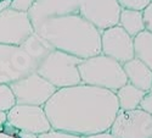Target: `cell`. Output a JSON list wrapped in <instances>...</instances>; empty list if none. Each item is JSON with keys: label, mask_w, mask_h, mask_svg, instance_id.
Listing matches in <instances>:
<instances>
[{"label": "cell", "mask_w": 152, "mask_h": 138, "mask_svg": "<svg viewBox=\"0 0 152 138\" xmlns=\"http://www.w3.org/2000/svg\"><path fill=\"white\" fill-rule=\"evenodd\" d=\"M10 87L16 98V104L37 106H44L45 103L57 91L55 86L48 82L37 72L10 83Z\"/></svg>", "instance_id": "cell-7"}, {"label": "cell", "mask_w": 152, "mask_h": 138, "mask_svg": "<svg viewBox=\"0 0 152 138\" xmlns=\"http://www.w3.org/2000/svg\"><path fill=\"white\" fill-rule=\"evenodd\" d=\"M110 132L116 138H152V115L140 108L119 109Z\"/></svg>", "instance_id": "cell-6"}, {"label": "cell", "mask_w": 152, "mask_h": 138, "mask_svg": "<svg viewBox=\"0 0 152 138\" xmlns=\"http://www.w3.org/2000/svg\"><path fill=\"white\" fill-rule=\"evenodd\" d=\"M79 15L100 31L117 26L122 7L118 0H78Z\"/></svg>", "instance_id": "cell-8"}, {"label": "cell", "mask_w": 152, "mask_h": 138, "mask_svg": "<svg viewBox=\"0 0 152 138\" xmlns=\"http://www.w3.org/2000/svg\"><path fill=\"white\" fill-rule=\"evenodd\" d=\"M0 138H18V137L17 136H14V134L5 133V132H0Z\"/></svg>", "instance_id": "cell-27"}, {"label": "cell", "mask_w": 152, "mask_h": 138, "mask_svg": "<svg viewBox=\"0 0 152 138\" xmlns=\"http://www.w3.org/2000/svg\"><path fill=\"white\" fill-rule=\"evenodd\" d=\"M152 0H118V3L122 9H130L142 11Z\"/></svg>", "instance_id": "cell-18"}, {"label": "cell", "mask_w": 152, "mask_h": 138, "mask_svg": "<svg viewBox=\"0 0 152 138\" xmlns=\"http://www.w3.org/2000/svg\"><path fill=\"white\" fill-rule=\"evenodd\" d=\"M123 70L128 82L136 88L144 92H150L152 87V70L146 66L142 61L137 59H132L123 64Z\"/></svg>", "instance_id": "cell-13"}, {"label": "cell", "mask_w": 152, "mask_h": 138, "mask_svg": "<svg viewBox=\"0 0 152 138\" xmlns=\"http://www.w3.org/2000/svg\"><path fill=\"white\" fill-rule=\"evenodd\" d=\"M101 54H104L123 65L134 59L133 37L126 33L119 24L101 32Z\"/></svg>", "instance_id": "cell-11"}, {"label": "cell", "mask_w": 152, "mask_h": 138, "mask_svg": "<svg viewBox=\"0 0 152 138\" xmlns=\"http://www.w3.org/2000/svg\"><path fill=\"white\" fill-rule=\"evenodd\" d=\"M83 59L54 49L38 65L37 73L57 89L82 83L78 66Z\"/></svg>", "instance_id": "cell-4"}, {"label": "cell", "mask_w": 152, "mask_h": 138, "mask_svg": "<svg viewBox=\"0 0 152 138\" xmlns=\"http://www.w3.org/2000/svg\"><path fill=\"white\" fill-rule=\"evenodd\" d=\"M0 132H4V126H0Z\"/></svg>", "instance_id": "cell-28"}, {"label": "cell", "mask_w": 152, "mask_h": 138, "mask_svg": "<svg viewBox=\"0 0 152 138\" xmlns=\"http://www.w3.org/2000/svg\"><path fill=\"white\" fill-rule=\"evenodd\" d=\"M7 121V112L6 111H0V126H4Z\"/></svg>", "instance_id": "cell-26"}, {"label": "cell", "mask_w": 152, "mask_h": 138, "mask_svg": "<svg viewBox=\"0 0 152 138\" xmlns=\"http://www.w3.org/2000/svg\"><path fill=\"white\" fill-rule=\"evenodd\" d=\"M40 62L22 45L0 44V84H10L37 71Z\"/></svg>", "instance_id": "cell-5"}, {"label": "cell", "mask_w": 152, "mask_h": 138, "mask_svg": "<svg viewBox=\"0 0 152 138\" xmlns=\"http://www.w3.org/2000/svg\"><path fill=\"white\" fill-rule=\"evenodd\" d=\"M16 105V98L10 84H0V111H9Z\"/></svg>", "instance_id": "cell-17"}, {"label": "cell", "mask_w": 152, "mask_h": 138, "mask_svg": "<svg viewBox=\"0 0 152 138\" xmlns=\"http://www.w3.org/2000/svg\"><path fill=\"white\" fill-rule=\"evenodd\" d=\"M12 0H0V12H3L6 9H10Z\"/></svg>", "instance_id": "cell-25"}, {"label": "cell", "mask_w": 152, "mask_h": 138, "mask_svg": "<svg viewBox=\"0 0 152 138\" xmlns=\"http://www.w3.org/2000/svg\"><path fill=\"white\" fill-rule=\"evenodd\" d=\"M6 122L18 131L34 134H40L51 130L44 108L37 105L16 104L7 111Z\"/></svg>", "instance_id": "cell-9"}, {"label": "cell", "mask_w": 152, "mask_h": 138, "mask_svg": "<svg viewBox=\"0 0 152 138\" xmlns=\"http://www.w3.org/2000/svg\"><path fill=\"white\" fill-rule=\"evenodd\" d=\"M27 14L32 24L54 16L79 14L78 0H34Z\"/></svg>", "instance_id": "cell-12"}, {"label": "cell", "mask_w": 152, "mask_h": 138, "mask_svg": "<svg viewBox=\"0 0 152 138\" xmlns=\"http://www.w3.org/2000/svg\"><path fill=\"white\" fill-rule=\"evenodd\" d=\"M78 70L82 83L105 88L115 93L128 83L123 65L104 54L83 59Z\"/></svg>", "instance_id": "cell-3"}, {"label": "cell", "mask_w": 152, "mask_h": 138, "mask_svg": "<svg viewBox=\"0 0 152 138\" xmlns=\"http://www.w3.org/2000/svg\"><path fill=\"white\" fill-rule=\"evenodd\" d=\"M139 108L142 109L146 112H148L150 115H152V92H147L145 94V97L142 98Z\"/></svg>", "instance_id": "cell-22"}, {"label": "cell", "mask_w": 152, "mask_h": 138, "mask_svg": "<svg viewBox=\"0 0 152 138\" xmlns=\"http://www.w3.org/2000/svg\"><path fill=\"white\" fill-rule=\"evenodd\" d=\"M118 24L129 35H132L134 38L136 34L145 31L142 11L130 10V9H122Z\"/></svg>", "instance_id": "cell-16"}, {"label": "cell", "mask_w": 152, "mask_h": 138, "mask_svg": "<svg viewBox=\"0 0 152 138\" xmlns=\"http://www.w3.org/2000/svg\"><path fill=\"white\" fill-rule=\"evenodd\" d=\"M34 33L27 12L6 9L0 12V44L21 45Z\"/></svg>", "instance_id": "cell-10"}, {"label": "cell", "mask_w": 152, "mask_h": 138, "mask_svg": "<svg viewBox=\"0 0 152 138\" xmlns=\"http://www.w3.org/2000/svg\"><path fill=\"white\" fill-rule=\"evenodd\" d=\"M16 136L18 138H38V134H34L31 132H23V131H18V133Z\"/></svg>", "instance_id": "cell-24"}, {"label": "cell", "mask_w": 152, "mask_h": 138, "mask_svg": "<svg viewBox=\"0 0 152 138\" xmlns=\"http://www.w3.org/2000/svg\"><path fill=\"white\" fill-rule=\"evenodd\" d=\"M43 108L51 128L85 137L110 131L119 104L115 92L80 83L57 89Z\"/></svg>", "instance_id": "cell-1"}, {"label": "cell", "mask_w": 152, "mask_h": 138, "mask_svg": "<svg viewBox=\"0 0 152 138\" xmlns=\"http://www.w3.org/2000/svg\"><path fill=\"white\" fill-rule=\"evenodd\" d=\"M39 34L56 50L80 59L101 54V32L79 14L45 18L33 24Z\"/></svg>", "instance_id": "cell-2"}, {"label": "cell", "mask_w": 152, "mask_h": 138, "mask_svg": "<svg viewBox=\"0 0 152 138\" xmlns=\"http://www.w3.org/2000/svg\"><path fill=\"white\" fill-rule=\"evenodd\" d=\"M145 94H146V92L136 88L135 86L130 84L129 82L125 83L123 87H121V88L116 92L119 109H122V110L137 109L141 103L142 98L145 97Z\"/></svg>", "instance_id": "cell-14"}, {"label": "cell", "mask_w": 152, "mask_h": 138, "mask_svg": "<svg viewBox=\"0 0 152 138\" xmlns=\"http://www.w3.org/2000/svg\"><path fill=\"white\" fill-rule=\"evenodd\" d=\"M83 138H116L110 131L106 132H100V133H94V134H89V136H85Z\"/></svg>", "instance_id": "cell-23"}, {"label": "cell", "mask_w": 152, "mask_h": 138, "mask_svg": "<svg viewBox=\"0 0 152 138\" xmlns=\"http://www.w3.org/2000/svg\"><path fill=\"white\" fill-rule=\"evenodd\" d=\"M134 43V58L142 61L146 66L152 70V33L142 31L133 38Z\"/></svg>", "instance_id": "cell-15"}, {"label": "cell", "mask_w": 152, "mask_h": 138, "mask_svg": "<svg viewBox=\"0 0 152 138\" xmlns=\"http://www.w3.org/2000/svg\"><path fill=\"white\" fill-rule=\"evenodd\" d=\"M38 138H83V137L78 136V134H74V133H69V132L58 131V130L51 128L48 132L38 134Z\"/></svg>", "instance_id": "cell-19"}, {"label": "cell", "mask_w": 152, "mask_h": 138, "mask_svg": "<svg viewBox=\"0 0 152 138\" xmlns=\"http://www.w3.org/2000/svg\"><path fill=\"white\" fill-rule=\"evenodd\" d=\"M142 17L145 23V30L152 33V1L142 10Z\"/></svg>", "instance_id": "cell-21"}, {"label": "cell", "mask_w": 152, "mask_h": 138, "mask_svg": "<svg viewBox=\"0 0 152 138\" xmlns=\"http://www.w3.org/2000/svg\"><path fill=\"white\" fill-rule=\"evenodd\" d=\"M33 4H34V0H12L10 9L16 10V11L27 12L32 7Z\"/></svg>", "instance_id": "cell-20"}]
</instances>
